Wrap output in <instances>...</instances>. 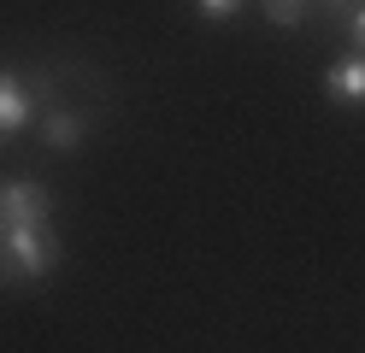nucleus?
Listing matches in <instances>:
<instances>
[{"mask_svg": "<svg viewBox=\"0 0 365 353\" xmlns=\"http://www.w3.org/2000/svg\"><path fill=\"white\" fill-rule=\"evenodd\" d=\"M265 18L283 24V30H294V24L307 18V0H265Z\"/></svg>", "mask_w": 365, "mask_h": 353, "instance_id": "nucleus-6", "label": "nucleus"}, {"mask_svg": "<svg viewBox=\"0 0 365 353\" xmlns=\"http://www.w3.org/2000/svg\"><path fill=\"white\" fill-rule=\"evenodd\" d=\"M324 6H359V0H324Z\"/></svg>", "mask_w": 365, "mask_h": 353, "instance_id": "nucleus-9", "label": "nucleus"}, {"mask_svg": "<svg viewBox=\"0 0 365 353\" xmlns=\"http://www.w3.org/2000/svg\"><path fill=\"white\" fill-rule=\"evenodd\" d=\"M53 212V195L41 183H6L0 188V230L6 224H48Z\"/></svg>", "mask_w": 365, "mask_h": 353, "instance_id": "nucleus-2", "label": "nucleus"}, {"mask_svg": "<svg viewBox=\"0 0 365 353\" xmlns=\"http://www.w3.org/2000/svg\"><path fill=\"white\" fill-rule=\"evenodd\" d=\"M30 124V94L12 71H0V135H18Z\"/></svg>", "mask_w": 365, "mask_h": 353, "instance_id": "nucleus-4", "label": "nucleus"}, {"mask_svg": "<svg viewBox=\"0 0 365 353\" xmlns=\"http://www.w3.org/2000/svg\"><path fill=\"white\" fill-rule=\"evenodd\" d=\"M324 94H330V101H348V106H359V101H365V53H354V59H336V65L324 71Z\"/></svg>", "mask_w": 365, "mask_h": 353, "instance_id": "nucleus-3", "label": "nucleus"}, {"mask_svg": "<svg viewBox=\"0 0 365 353\" xmlns=\"http://www.w3.org/2000/svg\"><path fill=\"white\" fill-rule=\"evenodd\" d=\"M195 6H200V18H236L247 0H195Z\"/></svg>", "mask_w": 365, "mask_h": 353, "instance_id": "nucleus-7", "label": "nucleus"}, {"mask_svg": "<svg viewBox=\"0 0 365 353\" xmlns=\"http://www.w3.org/2000/svg\"><path fill=\"white\" fill-rule=\"evenodd\" d=\"M348 36L365 47V6H354V18H348Z\"/></svg>", "mask_w": 365, "mask_h": 353, "instance_id": "nucleus-8", "label": "nucleus"}, {"mask_svg": "<svg viewBox=\"0 0 365 353\" xmlns=\"http://www.w3.org/2000/svg\"><path fill=\"white\" fill-rule=\"evenodd\" d=\"M83 135H88V124H83L77 112H48V118H41V141H48V148H59V153H71Z\"/></svg>", "mask_w": 365, "mask_h": 353, "instance_id": "nucleus-5", "label": "nucleus"}, {"mask_svg": "<svg viewBox=\"0 0 365 353\" xmlns=\"http://www.w3.org/2000/svg\"><path fill=\"white\" fill-rule=\"evenodd\" d=\"M0 265L12 277H48L59 265V242L48 224H6L0 230Z\"/></svg>", "mask_w": 365, "mask_h": 353, "instance_id": "nucleus-1", "label": "nucleus"}]
</instances>
